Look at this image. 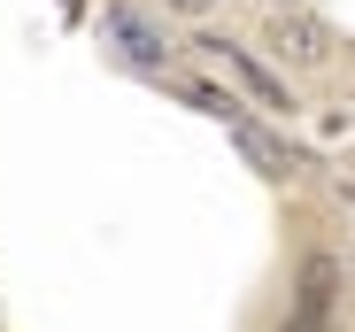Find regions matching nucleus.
I'll return each mask as SVG.
<instances>
[{
  "label": "nucleus",
  "mask_w": 355,
  "mask_h": 332,
  "mask_svg": "<svg viewBox=\"0 0 355 332\" xmlns=\"http://www.w3.org/2000/svg\"><path fill=\"white\" fill-rule=\"evenodd\" d=\"M278 332H332V317H309V309H286Z\"/></svg>",
  "instance_id": "6e6552de"
},
{
  "label": "nucleus",
  "mask_w": 355,
  "mask_h": 332,
  "mask_svg": "<svg viewBox=\"0 0 355 332\" xmlns=\"http://www.w3.org/2000/svg\"><path fill=\"white\" fill-rule=\"evenodd\" d=\"M178 101L201 108V116H216V124H240V116H248V101L224 93V85H209V78H178Z\"/></svg>",
  "instance_id": "423d86ee"
},
{
  "label": "nucleus",
  "mask_w": 355,
  "mask_h": 332,
  "mask_svg": "<svg viewBox=\"0 0 355 332\" xmlns=\"http://www.w3.org/2000/svg\"><path fill=\"white\" fill-rule=\"evenodd\" d=\"M347 286H355V255H347Z\"/></svg>",
  "instance_id": "1a4fd4ad"
},
{
  "label": "nucleus",
  "mask_w": 355,
  "mask_h": 332,
  "mask_svg": "<svg viewBox=\"0 0 355 332\" xmlns=\"http://www.w3.org/2000/svg\"><path fill=\"white\" fill-rule=\"evenodd\" d=\"M340 294H347V263H340V255H302V270H293V309L332 317Z\"/></svg>",
  "instance_id": "39448f33"
},
{
  "label": "nucleus",
  "mask_w": 355,
  "mask_h": 332,
  "mask_svg": "<svg viewBox=\"0 0 355 332\" xmlns=\"http://www.w3.org/2000/svg\"><path fill=\"white\" fill-rule=\"evenodd\" d=\"M101 39L124 54L132 70H147V78H170V62H178V46H170L139 8H132V0H108V8H101Z\"/></svg>",
  "instance_id": "7ed1b4c3"
},
{
  "label": "nucleus",
  "mask_w": 355,
  "mask_h": 332,
  "mask_svg": "<svg viewBox=\"0 0 355 332\" xmlns=\"http://www.w3.org/2000/svg\"><path fill=\"white\" fill-rule=\"evenodd\" d=\"M224 132H232V147H240V155L255 162L263 178H278V186H293V178L309 171V155H302V147H286V139H278L270 124H255V116H240V124H224Z\"/></svg>",
  "instance_id": "20e7f679"
},
{
  "label": "nucleus",
  "mask_w": 355,
  "mask_h": 332,
  "mask_svg": "<svg viewBox=\"0 0 355 332\" xmlns=\"http://www.w3.org/2000/svg\"><path fill=\"white\" fill-rule=\"evenodd\" d=\"M162 8H170V16H186V24H209L224 0H162Z\"/></svg>",
  "instance_id": "0eeeda50"
},
{
  "label": "nucleus",
  "mask_w": 355,
  "mask_h": 332,
  "mask_svg": "<svg viewBox=\"0 0 355 332\" xmlns=\"http://www.w3.org/2000/svg\"><path fill=\"white\" fill-rule=\"evenodd\" d=\"M193 46L216 54V62L240 78V93H248L255 108H270V116H302V101H293V85H286V70L270 62V54H255V46H240V39H216V31H201Z\"/></svg>",
  "instance_id": "f03ea898"
},
{
  "label": "nucleus",
  "mask_w": 355,
  "mask_h": 332,
  "mask_svg": "<svg viewBox=\"0 0 355 332\" xmlns=\"http://www.w3.org/2000/svg\"><path fill=\"white\" fill-rule=\"evenodd\" d=\"M263 39H270V62H278V70H332V54H340L332 24H324L317 8H302V0H270Z\"/></svg>",
  "instance_id": "f257e3e1"
}]
</instances>
